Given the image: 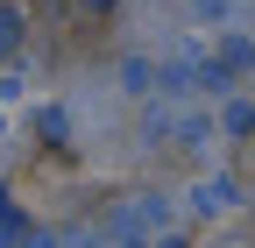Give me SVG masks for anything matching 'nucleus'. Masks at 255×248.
<instances>
[{"instance_id":"2","label":"nucleus","mask_w":255,"mask_h":248,"mask_svg":"<svg viewBox=\"0 0 255 248\" xmlns=\"http://www.w3.org/2000/svg\"><path fill=\"white\" fill-rule=\"evenodd\" d=\"M121 92H128V100H149V92H156V64H149V57H128V64H121Z\"/></svg>"},{"instance_id":"6","label":"nucleus","mask_w":255,"mask_h":248,"mask_svg":"<svg viewBox=\"0 0 255 248\" xmlns=\"http://www.w3.org/2000/svg\"><path fill=\"white\" fill-rule=\"evenodd\" d=\"M14 36H21V14H14V7H0V57L14 50Z\"/></svg>"},{"instance_id":"8","label":"nucleus","mask_w":255,"mask_h":248,"mask_svg":"<svg viewBox=\"0 0 255 248\" xmlns=\"http://www.w3.org/2000/svg\"><path fill=\"white\" fill-rule=\"evenodd\" d=\"M21 248H64L57 234H21Z\"/></svg>"},{"instance_id":"1","label":"nucleus","mask_w":255,"mask_h":248,"mask_svg":"<svg viewBox=\"0 0 255 248\" xmlns=\"http://www.w3.org/2000/svg\"><path fill=\"white\" fill-rule=\"evenodd\" d=\"M234 199H241V184H234V177H206L199 192H191V206H199V213H227Z\"/></svg>"},{"instance_id":"3","label":"nucleus","mask_w":255,"mask_h":248,"mask_svg":"<svg viewBox=\"0 0 255 248\" xmlns=\"http://www.w3.org/2000/svg\"><path fill=\"white\" fill-rule=\"evenodd\" d=\"M206 142H213V121L191 114V121H184V149H206Z\"/></svg>"},{"instance_id":"7","label":"nucleus","mask_w":255,"mask_h":248,"mask_svg":"<svg viewBox=\"0 0 255 248\" xmlns=\"http://www.w3.org/2000/svg\"><path fill=\"white\" fill-rule=\"evenodd\" d=\"M227 7H234V0H191V14H199V21H227Z\"/></svg>"},{"instance_id":"4","label":"nucleus","mask_w":255,"mask_h":248,"mask_svg":"<svg viewBox=\"0 0 255 248\" xmlns=\"http://www.w3.org/2000/svg\"><path fill=\"white\" fill-rule=\"evenodd\" d=\"M36 128H43V135H71V114H64V107H43Z\"/></svg>"},{"instance_id":"5","label":"nucleus","mask_w":255,"mask_h":248,"mask_svg":"<svg viewBox=\"0 0 255 248\" xmlns=\"http://www.w3.org/2000/svg\"><path fill=\"white\" fill-rule=\"evenodd\" d=\"M220 121H227V135H248V128H255V107H241V100H234Z\"/></svg>"}]
</instances>
